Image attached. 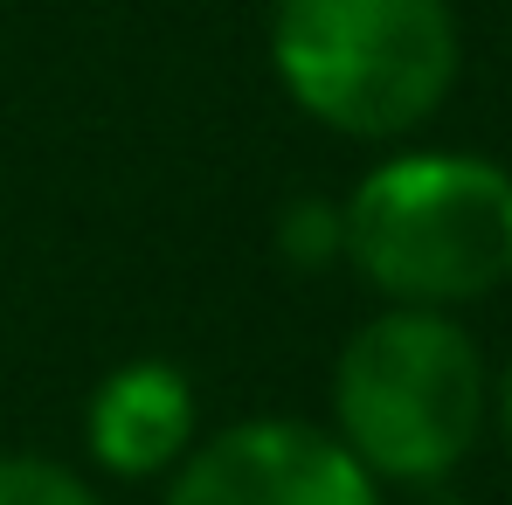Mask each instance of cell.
I'll use <instances>...</instances> for the list:
<instances>
[{"label": "cell", "mask_w": 512, "mask_h": 505, "mask_svg": "<svg viewBox=\"0 0 512 505\" xmlns=\"http://www.w3.org/2000/svg\"><path fill=\"white\" fill-rule=\"evenodd\" d=\"M326 429L381 492H436L492 429V360L457 312L381 305L333 360Z\"/></svg>", "instance_id": "1"}, {"label": "cell", "mask_w": 512, "mask_h": 505, "mask_svg": "<svg viewBox=\"0 0 512 505\" xmlns=\"http://www.w3.org/2000/svg\"><path fill=\"white\" fill-rule=\"evenodd\" d=\"M346 263L381 305L464 312L512 284V167L485 153H388L346 187Z\"/></svg>", "instance_id": "2"}, {"label": "cell", "mask_w": 512, "mask_h": 505, "mask_svg": "<svg viewBox=\"0 0 512 505\" xmlns=\"http://www.w3.org/2000/svg\"><path fill=\"white\" fill-rule=\"evenodd\" d=\"M464 35L450 0H277L270 77L284 97L360 146L423 132L457 90Z\"/></svg>", "instance_id": "3"}, {"label": "cell", "mask_w": 512, "mask_h": 505, "mask_svg": "<svg viewBox=\"0 0 512 505\" xmlns=\"http://www.w3.org/2000/svg\"><path fill=\"white\" fill-rule=\"evenodd\" d=\"M160 505H381V485L326 422L243 416L173 464Z\"/></svg>", "instance_id": "4"}, {"label": "cell", "mask_w": 512, "mask_h": 505, "mask_svg": "<svg viewBox=\"0 0 512 505\" xmlns=\"http://www.w3.org/2000/svg\"><path fill=\"white\" fill-rule=\"evenodd\" d=\"M201 402L187 367L167 353H139L118 360L84 402V450L90 464L118 485H146V478H173V464L201 443Z\"/></svg>", "instance_id": "5"}, {"label": "cell", "mask_w": 512, "mask_h": 505, "mask_svg": "<svg viewBox=\"0 0 512 505\" xmlns=\"http://www.w3.org/2000/svg\"><path fill=\"white\" fill-rule=\"evenodd\" d=\"M277 256L291 263V270H333L346 263V222H340V201H326V194H298V201H284L277 208Z\"/></svg>", "instance_id": "6"}, {"label": "cell", "mask_w": 512, "mask_h": 505, "mask_svg": "<svg viewBox=\"0 0 512 505\" xmlns=\"http://www.w3.org/2000/svg\"><path fill=\"white\" fill-rule=\"evenodd\" d=\"M0 505H104V492L49 450H0Z\"/></svg>", "instance_id": "7"}, {"label": "cell", "mask_w": 512, "mask_h": 505, "mask_svg": "<svg viewBox=\"0 0 512 505\" xmlns=\"http://www.w3.org/2000/svg\"><path fill=\"white\" fill-rule=\"evenodd\" d=\"M492 429H499V443H506V457H512V360L492 374Z\"/></svg>", "instance_id": "8"}, {"label": "cell", "mask_w": 512, "mask_h": 505, "mask_svg": "<svg viewBox=\"0 0 512 505\" xmlns=\"http://www.w3.org/2000/svg\"><path fill=\"white\" fill-rule=\"evenodd\" d=\"M436 505H457V499H436Z\"/></svg>", "instance_id": "9"}]
</instances>
